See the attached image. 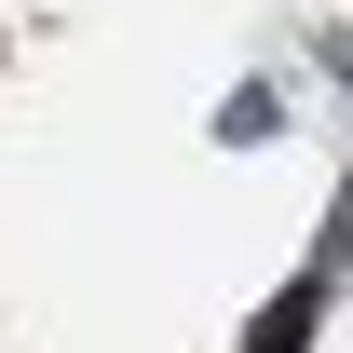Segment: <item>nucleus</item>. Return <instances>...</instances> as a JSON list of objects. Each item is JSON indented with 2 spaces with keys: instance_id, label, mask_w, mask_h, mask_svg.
<instances>
[{
  "instance_id": "obj_1",
  "label": "nucleus",
  "mask_w": 353,
  "mask_h": 353,
  "mask_svg": "<svg viewBox=\"0 0 353 353\" xmlns=\"http://www.w3.org/2000/svg\"><path fill=\"white\" fill-rule=\"evenodd\" d=\"M299 326H312V285H285V299L259 312V353H299Z\"/></svg>"
}]
</instances>
